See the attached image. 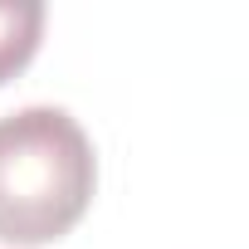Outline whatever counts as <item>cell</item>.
I'll list each match as a JSON object with an SVG mask.
<instances>
[{"label":"cell","mask_w":249,"mask_h":249,"mask_svg":"<svg viewBox=\"0 0 249 249\" xmlns=\"http://www.w3.org/2000/svg\"><path fill=\"white\" fill-rule=\"evenodd\" d=\"M44 35V5L39 0H0V83L15 78Z\"/></svg>","instance_id":"cell-2"},{"label":"cell","mask_w":249,"mask_h":249,"mask_svg":"<svg viewBox=\"0 0 249 249\" xmlns=\"http://www.w3.org/2000/svg\"><path fill=\"white\" fill-rule=\"evenodd\" d=\"M98 186V157L78 117L30 103L0 117V239L35 249L69 234Z\"/></svg>","instance_id":"cell-1"}]
</instances>
